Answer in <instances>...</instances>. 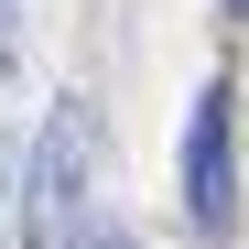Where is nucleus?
I'll list each match as a JSON object with an SVG mask.
<instances>
[{
  "label": "nucleus",
  "instance_id": "f257e3e1",
  "mask_svg": "<svg viewBox=\"0 0 249 249\" xmlns=\"http://www.w3.org/2000/svg\"><path fill=\"white\" fill-rule=\"evenodd\" d=\"M87 162H98V108L54 98L22 174V249H87Z\"/></svg>",
  "mask_w": 249,
  "mask_h": 249
},
{
  "label": "nucleus",
  "instance_id": "f03ea898",
  "mask_svg": "<svg viewBox=\"0 0 249 249\" xmlns=\"http://www.w3.org/2000/svg\"><path fill=\"white\" fill-rule=\"evenodd\" d=\"M184 217H195V238L238 228V98H228V76L184 119Z\"/></svg>",
  "mask_w": 249,
  "mask_h": 249
},
{
  "label": "nucleus",
  "instance_id": "7ed1b4c3",
  "mask_svg": "<svg viewBox=\"0 0 249 249\" xmlns=\"http://www.w3.org/2000/svg\"><path fill=\"white\" fill-rule=\"evenodd\" d=\"M22 76V0H0V87Z\"/></svg>",
  "mask_w": 249,
  "mask_h": 249
},
{
  "label": "nucleus",
  "instance_id": "20e7f679",
  "mask_svg": "<svg viewBox=\"0 0 249 249\" xmlns=\"http://www.w3.org/2000/svg\"><path fill=\"white\" fill-rule=\"evenodd\" d=\"M228 11H238V22H249V0H228Z\"/></svg>",
  "mask_w": 249,
  "mask_h": 249
},
{
  "label": "nucleus",
  "instance_id": "39448f33",
  "mask_svg": "<svg viewBox=\"0 0 249 249\" xmlns=\"http://www.w3.org/2000/svg\"><path fill=\"white\" fill-rule=\"evenodd\" d=\"M98 249H130V238H98Z\"/></svg>",
  "mask_w": 249,
  "mask_h": 249
}]
</instances>
